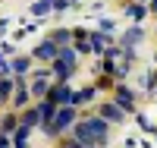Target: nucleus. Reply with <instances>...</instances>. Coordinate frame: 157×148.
<instances>
[{
  "label": "nucleus",
  "mask_w": 157,
  "mask_h": 148,
  "mask_svg": "<svg viewBox=\"0 0 157 148\" xmlns=\"http://www.w3.org/2000/svg\"><path fill=\"white\" fill-rule=\"evenodd\" d=\"M72 136L78 139V142H98L101 148L107 145V136H110V123L104 117H85V120H78L75 123V129H72Z\"/></svg>",
  "instance_id": "f257e3e1"
},
{
  "label": "nucleus",
  "mask_w": 157,
  "mask_h": 148,
  "mask_svg": "<svg viewBox=\"0 0 157 148\" xmlns=\"http://www.w3.org/2000/svg\"><path fill=\"white\" fill-rule=\"evenodd\" d=\"M78 123V117H75V107H60V110H57V117L54 120H50V123H44V132H47V136L50 139H57L60 136V132H66L69 126H75Z\"/></svg>",
  "instance_id": "f03ea898"
},
{
  "label": "nucleus",
  "mask_w": 157,
  "mask_h": 148,
  "mask_svg": "<svg viewBox=\"0 0 157 148\" xmlns=\"http://www.w3.org/2000/svg\"><path fill=\"white\" fill-rule=\"evenodd\" d=\"M98 114L107 120V123H123V120H126V110H123L116 101H104V104L98 107Z\"/></svg>",
  "instance_id": "7ed1b4c3"
},
{
  "label": "nucleus",
  "mask_w": 157,
  "mask_h": 148,
  "mask_svg": "<svg viewBox=\"0 0 157 148\" xmlns=\"http://www.w3.org/2000/svg\"><path fill=\"white\" fill-rule=\"evenodd\" d=\"M47 98L54 101L57 107H66V104L72 101V91H69V85H66V82H57V85H50V91H47Z\"/></svg>",
  "instance_id": "20e7f679"
},
{
  "label": "nucleus",
  "mask_w": 157,
  "mask_h": 148,
  "mask_svg": "<svg viewBox=\"0 0 157 148\" xmlns=\"http://www.w3.org/2000/svg\"><path fill=\"white\" fill-rule=\"evenodd\" d=\"M113 101L120 104L126 114H132V110H135V95H132V88H126V85H116V91H113Z\"/></svg>",
  "instance_id": "39448f33"
},
{
  "label": "nucleus",
  "mask_w": 157,
  "mask_h": 148,
  "mask_svg": "<svg viewBox=\"0 0 157 148\" xmlns=\"http://www.w3.org/2000/svg\"><path fill=\"white\" fill-rule=\"evenodd\" d=\"M60 57V44L50 38V41H41L35 47V60H57Z\"/></svg>",
  "instance_id": "423d86ee"
},
{
  "label": "nucleus",
  "mask_w": 157,
  "mask_h": 148,
  "mask_svg": "<svg viewBox=\"0 0 157 148\" xmlns=\"http://www.w3.org/2000/svg\"><path fill=\"white\" fill-rule=\"evenodd\" d=\"M47 91H50L47 76H35V79H32V95H35V98H47Z\"/></svg>",
  "instance_id": "0eeeda50"
},
{
  "label": "nucleus",
  "mask_w": 157,
  "mask_h": 148,
  "mask_svg": "<svg viewBox=\"0 0 157 148\" xmlns=\"http://www.w3.org/2000/svg\"><path fill=\"white\" fill-rule=\"evenodd\" d=\"M72 70H75L72 63H66V60H60V57H57V63H54V76L60 79V82H66V79L72 76Z\"/></svg>",
  "instance_id": "6e6552de"
},
{
  "label": "nucleus",
  "mask_w": 157,
  "mask_h": 148,
  "mask_svg": "<svg viewBox=\"0 0 157 148\" xmlns=\"http://www.w3.org/2000/svg\"><path fill=\"white\" fill-rule=\"evenodd\" d=\"M19 123L22 126H41V114H38V107H35V110H25Z\"/></svg>",
  "instance_id": "1a4fd4ad"
},
{
  "label": "nucleus",
  "mask_w": 157,
  "mask_h": 148,
  "mask_svg": "<svg viewBox=\"0 0 157 148\" xmlns=\"http://www.w3.org/2000/svg\"><path fill=\"white\" fill-rule=\"evenodd\" d=\"M141 38H145V32H141L138 25H135V29H129V32H126L123 44H126V47H132V44H138V41H141Z\"/></svg>",
  "instance_id": "9d476101"
},
{
  "label": "nucleus",
  "mask_w": 157,
  "mask_h": 148,
  "mask_svg": "<svg viewBox=\"0 0 157 148\" xmlns=\"http://www.w3.org/2000/svg\"><path fill=\"white\" fill-rule=\"evenodd\" d=\"M145 13H148V10L141 6V3H132V6H126V16H129V19H135V22H138V19H145Z\"/></svg>",
  "instance_id": "9b49d317"
},
{
  "label": "nucleus",
  "mask_w": 157,
  "mask_h": 148,
  "mask_svg": "<svg viewBox=\"0 0 157 148\" xmlns=\"http://www.w3.org/2000/svg\"><path fill=\"white\" fill-rule=\"evenodd\" d=\"M13 91V79H0V101H6Z\"/></svg>",
  "instance_id": "f8f14e48"
},
{
  "label": "nucleus",
  "mask_w": 157,
  "mask_h": 148,
  "mask_svg": "<svg viewBox=\"0 0 157 148\" xmlns=\"http://www.w3.org/2000/svg\"><path fill=\"white\" fill-rule=\"evenodd\" d=\"M54 41H57V44H63V47H66V44L72 41V32H54Z\"/></svg>",
  "instance_id": "ddd939ff"
},
{
  "label": "nucleus",
  "mask_w": 157,
  "mask_h": 148,
  "mask_svg": "<svg viewBox=\"0 0 157 148\" xmlns=\"http://www.w3.org/2000/svg\"><path fill=\"white\" fill-rule=\"evenodd\" d=\"M60 148H85V145L78 142L75 136H69V139H63V142H60Z\"/></svg>",
  "instance_id": "4468645a"
},
{
  "label": "nucleus",
  "mask_w": 157,
  "mask_h": 148,
  "mask_svg": "<svg viewBox=\"0 0 157 148\" xmlns=\"http://www.w3.org/2000/svg\"><path fill=\"white\" fill-rule=\"evenodd\" d=\"M47 6H50V3H44V0H38V3H35V16H44V13H47Z\"/></svg>",
  "instance_id": "2eb2a0df"
},
{
  "label": "nucleus",
  "mask_w": 157,
  "mask_h": 148,
  "mask_svg": "<svg viewBox=\"0 0 157 148\" xmlns=\"http://www.w3.org/2000/svg\"><path fill=\"white\" fill-rule=\"evenodd\" d=\"M13 70H16V73H25V70H29V60H25V57L16 60V63H13Z\"/></svg>",
  "instance_id": "dca6fc26"
},
{
  "label": "nucleus",
  "mask_w": 157,
  "mask_h": 148,
  "mask_svg": "<svg viewBox=\"0 0 157 148\" xmlns=\"http://www.w3.org/2000/svg\"><path fill=\"white\" fill-rule=\"evenodd\" d=\"M69 3H72V0H54V10H60V13H63V10H66Z\"/></svg>",
  "instance_id": "f3484780"
},
{
  "label": "nucleus",
  "mask_w": 157,
  "mask_h": 148,
  "mask_svg": "<svg viewBox=\"0 0 157 148\" xmlns=\"http://www.w3.org/2000/svg\"><path fill=\"white\" fill-rule=\"evenodd\" d=\"M0 148H10V132H0Z\"/></svg>",
  "instance_id": "a211bd4d"
},
{
  "label": "nucleus",
  "mask_w": 157,
  "mask_h": 148,
  "mask_svg": "<svg viewBox=\"0 0 157 148\" xmlns=\"http://www.w3.org/2000/svg\"><path fill=\"white\" fill-rule=\"evenodd\" d=\"M148 10H151V13H157V0H151V6H148Z\"/></svg>",
  "instance_id": "6ab92c4d"
},
{
  "label": "nucleus",
  "mask_w": 157,
  "mask_h": 148,
  "mask_svg": "<svg viewBox=\"0 0 157 148\" xmlns=\"http://www.w3.org/2000/svg\"><path fill=\"white\" fill-rule=\"evenodd\" d=\"M44 3H47V0H44Z\"/></svg>",
  "instance_id": "aec40b11"
}]
</instances>
